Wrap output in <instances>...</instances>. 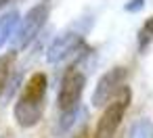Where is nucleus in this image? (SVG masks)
I'll return each instance as SVG.
<instances>
[{
    "label": "nucleus",
    "instance_id": "nucleus-4",
    "mask_svg": "<svg viewBox=\"0 0 153 138\" xmlns=\"http://www.w3.org/2000/svg\"><path fill=\"white\" fill-rule=\"evenodd\" d=\"M84 84H86V77L78 71H71V73L65 75V80L61 84V90H59V109L63 113L76 111V107L80 103V96H82V90H84Z\"/></svg>",
    "mask_w": 153,
    "mask_h": 138
},
{
    "label": "nucleus",
    "instance_id": "nucleus-8",
    "mask_svg": "<svg viewBox=\"0 0 153 138\" xmlns=\"http://www.w3.org/2000/svg\"><path fill=\"white\" fill-rule=\"evenodd\" d=\"M151 42H153V17H149L138 30V50L145 52L151 46Z\"/></svg>",
    "mask_w": 153,
    "mask_h": 138
},
{
    "label": "nucleus",
    "instance_id": "nucleus-6",
    "mask_svg": "<svg viewBox=\"0 0 153 138\" xmlns=\"http://www.w3.org/2000/svg\"><path fill=\"white\" fill-rule=\"evenodd\" d=\"M46 75L44 73H34L27 84H25V90L21 94L23 100L27 103H38V105H44V94H46Z\"/></svg>",
    "mask_w": 153,
    "mask_h": 138
},
{
    "label": "nucleus",
    "instance_id": "nucleus-11",
    "mask_svg": "<svg viewBox=\"0 0 153 138\" xmlns=\"http://www.w3.org/2000/svg\"><path fill=\"white\" fill-rule=\"evenodd\" d=\"M0 138H13V134H11V130L0 121Z\"/></svg>",
    "mask_w": 153,
    "mask_h": 138
},
{
    "label": "nucleus",
    "instance_id": "nucleus-13",
    "mask_svg": "<svg viewBox=\"0 0 153 138\" xmlns=\"http://www.w3.org/2000/svg\"><path fill=\"white\" fill-rule=\"evenodd\" d=\"M4 2H7V0H0V7H2V4H4Z\"/></svg>",
    "mask_w": 153,
    "mask_h": 138
},
{
    "label": "nucleus",
    "instance_id": "nucleus-2",
    "mask_svg": "<svg viewBox=\"0 0 153 138\" xmlns=\"http://www.w3.org/2000/svg\"><path fill=\"white\" fill-rule=\"evenodd\" d=\"M48 19V7L46 4H36L34 9L27 11V15L19 21V27H15L13 32V48L21 50L25 48L42 30V25Z\"/></svg>",
    "mask_w": 153,
    "mask_h": 138
},
{
    "label": "nucleus",
    "instance_id": "nucleus-3",
    "mask_svg": "<svg viewBox=\"0 0 153 138\" xmlns=\"http://www.w3.org/2000/svg\"><path fill=\"white\" fill-rule=\"evenodd\" d=\"M124 80H126V69L124 67H113L107 73H103L94 92H92V105L94 107H105L109 100H113L115 94L124 88Z\"/></svg>",
    "mask_w": 153,
    "mask_h": 138
},
{
    "label": "nucleus",
    "instance_id": "nucleus-5",
    "mask_svg": "<svg viewBox=\"0 0 153 138\" xmlns=\"http://www.w3.org/2000/svg\"><path fill=\"white\" fill-rule=\"evenodd\" d=\"M84 46V38L80 34H74V32H67L63 36H59L46 50V61L48 63H59L63 59H67L69 55H74L76 50H80Z\"/></svg>",
    "mask_w": 153,
    "mask_h": 138
},
{
    "label": "nucleus",
    "instance_id": "nucleus-1",
    "mask_svg": "<svg viewBox=\"0 0 153 138\" xmlns=\"http://www.w3.org/2000/svg\"><path fill=\"white\" fill-rule=\"evenodd\" d=\"M128 103H130V90L124 86L120 92H117V98L109 100L99 123H97V132H94V138H113V134L117 132L122 119H124V113L128 109Z\"/></svg>",
    "mask_w": 153,
    "mask_h": 138
},
{
    "label": "nucleus",
    "instance_id": "nucleus-10",
    "mask_svg": "<svg viewBox=\"0 0 153 138\" xmlns=\"http://www.w3.org/2000/svg\"><path fill=\"white\" fill-rule=\"evenodd\" d=\"M9 73H11V57H7L4 61H0V92L4 90V86L9 82Z\"/></svg>",
    "mask_w": 153,
    "mask_h": 138
},
{
    "label": "nucleus",
    "instance_id": "nucleus-7",
    "mask_svg": "<svg viewBox=\"0 0 153 138\" xmlns=\"http://www.w3.org/2000/svg\"><path fill=\"white\" fill-rule=\"evenodd\" d=\"M17 21H19V15L17 11L13 13H7L4 17H0V48L7 44V40L13 36L15 27H17Z\"/></svg>",
    "mask_w": 153,
    "mask_h": 138
},
{
    "label": "nucleus",
    "instance_id": "nucleus-12",
    "mask_svg": "<svg viewBox=\"0 0 153 138\" xmlns=\"http://www.w3.org/2000/svg\"><path fill=\"white\" fill-rule=\"evenodd\" d=\"M76 138H86V130H82V132H78V134H76Z\"/></svg>",
    "mask_w": 153,
    "mask_h": 138
},
{
    "label": "nucleus",
    "instance_id": "nucleus-9",
    "mask_svg": "<svg viewBox=\"0 0 153 138\" xmlns=\"http://www.w3.org/2000/svg\"><path fill=\"white\" fill-rule=\"evenodd\" d=\"M128 138H153V125L147 119H138L128 130Z\"/></svg>",
    "mask_w": 153,
    "mask_h": 138
}]
</instances>
